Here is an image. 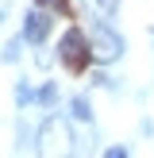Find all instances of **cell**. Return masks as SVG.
<instances>
[{"mask_svg": "<svg viewBox=\"0 0 154 158\" xmlns=\"http://www.w3.org/2000/svg\"><path fill=\"white\" fill-rule=\"evenodd\" d=\"M38 8H46V12H58L62 19H73V8H69V0H38Z\"/></svg>", "mask_w": 154, "mask_h": 158, "instance_id": "cell-5", "label": "cell"}, {"mask_svg": "<svg viewBox=\"0 0 154 158\" xmlns=\"http://www.w3.org/2000/svg\"><path fill=\"white\" fill-rule=\"evenodd\" d=\"M38 143H43V151L46 154H69L73 151V135H69V123L66 120H58V116H54V120H46V127H43V135H38Z\"/></svg>", "mask_w": 154, "mask_h": 158, "instance_id": "cell-2", "label": "cell"}, {"mask_svg": "<svg viewBox=\"0 0 154 158\" xmlns=\"http://www.w3.org/2000/svg\"><path fill=\"white\" fill-rule=\"evenodd\" d=\"M58 54H62V66L69 69L73 77H81L85 69H89V62H92V50H89V39L81 35L77 27H69L66 35H62V43H58Z\"/></svg>", "mask_w": 154, "mask_h": 158, "instance_id": "cell-1", "label": "cell"}, {"mask_svg": "<svg viewBox=\"0 0 154 158\" xmlns=\"http://www.w3.org/2000/svg\"><path fill=\"white\" fill-rule=\"evenodd\" d=\"M73 116H77V120H89V100H73Z\"/></svg>", "mask_w": 154, "mask_h": 158, "instance_id": "cell-7", "label": "cell"}, {"mask_svg": "<svg viewBox=\"0 0 154 158\" xmlns=\"http://www.w3.org/2000/svg\"><path fill=\"white\" fill-rule=\"evenodd\" d=\"M89 50H92L96 62H116L123 46H120V35H112L108 27H96V35L89 39Z\"/></svg>", "mask_w": 154, "mask_h": 158, "instance_id": "cell-3", "label": "cell"}, {"mask_svg": "<svg viewBox=\"0 0 154 158\" xmlns=\"http://www.w3.org/2000/svg\"><path fill=\"white\" fill-rule=\"evenodd\" d=\"M38 100H43V104H54V100H58V89H54V85H43V89H38Z\"/></svg>", "mask_w": 154, "mask_h": 158, "instance_id": "cell-6", "label": "cell"}, {"mask_svg": "<svg viewBox=\"0 0 154 158\" xmlns=\"http://www.w3.org/2000/svg\"><path fill=\"white\" fill-rule=\"evenodd\" d=\"M92 4H96V12H112V8H116V0H92Z\"/></svg>", "mask_w": 154, "mask_h": 158, "instance_id": "cell-8", "label": "cell"}, {"mask_svg": "<svg viewBox=\"0 0 154 158\" xmlns=\"http://www.w3.org/2000/svg\"><path fill=\"white\" fill-rule=\"evenodd\" d=\"M50 27H54L50 12H43V8H38V12H31V15H27V23H23V39L38 46V43H46V35H50Z\"/></svg>", "mask_w": 154, "mask_h": 158, "instance_id": "cell-4", "label": "cell"}]
</instances>
